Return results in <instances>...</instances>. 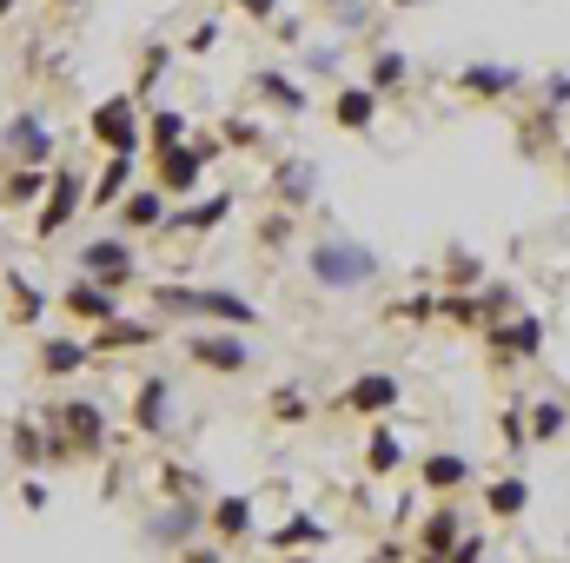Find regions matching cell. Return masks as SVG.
<instances>
[{
	"label": "cell",
	"instance_id": "680465c9",
	"mask_svg": "<svg viewBox=\"0 0 570 563\" xmlns=\"http://www.w3.org/2000/svg\"><path fill=\"white\" fill-rule=\"evenodd\" d=\"M292 563H312V557H292Z\"/></svg>",
	"mask_w": 570,
	"mask_h": 563
},
{
	"label": "cell",
	"instance_id": "b9f144b4",
	"mask_svg": "<svg viewBox=\"0 0 570 563\" xmlns=\"http://www.w3.org/2000/svg\"><path fill=\"white\" fill-rule=\"evenodd\" d=\"M392 318H405V325H425V318H438V292H419V298H399V305H392Z\"/></svg>",
	"mask_w": 570,
	"mask_h": 563
},
{
	"label": "cell",
	"instance_id": "9f6ffc18",
	"mask_svg": "<svg viewBox=\"0 0 570 563\" xmlns=\"http://www.w3.org/2000/svg\"><path fill=\"white\" fill-rule=\"evenodd\" d=\"M312 7H325V13H332V7H338V0H312Z\"/></svg>",
	"mask_w": 570,
	"mask_h": 563
},
{
	"label": "cell",
	"instance_id": "ba28073f",
	"mask_svg": "<svg viewBox=\"0 0 570 563\" xmlns=\"http://www.w3.org/2000/svg\"><path fill=\"white\" fill-rule=\"evenodd\" d=\"M73 325H87V332H100L107 318H120L127 312V298L114 292V285H100V279H87V273H73V279L60 285V298H53Z\"/></svg>",
	"mask_w": 570,
	"mask_h": 563
},
{
	"label": "cell",
	"instance_id": "74e56055",
	"mask_svg": "<svg viewBox=\"0 0 570 563\" xmlns=\"http://www.w3.org/2000/svg\"><path fill=\"white\" fill-rule=\"evenodd\" d=\"M219 140H226V152H259V146H266V127L246 120V113H239V120L226 113V120H219Z\"/></svg>",
	"mask_w": 570,
	"mask_h": 563
},
{
	"label": "cell",
	"instance_id": "d6a6232c",
	"mask_svg": "<svg viewBox=\"0 0 570 563\" xmlns=\"http://www.w3.org/2000/svg\"><path fill=\"white\" fill-rule=\"evenodd\" d=\"M484 285V259L471 246H444V292H478Z\"/></svg>",
	"mask_w": 570,
	"mask_h": 563
},
{
	"label": "cell",
	"instance_id": "91938a15",
	"mask_svg": "<svg viewBox=\"0 0 570 563\" xmlns=\"http://www.w3.org/2000/svg\"><path fill=\"white\" fill-rule=\"evenodd\" d=\"M478 563H484V557H478Z\"/></svg>",
	"mask_w": 570,
	"mask_h": 563
},
{
	"label": "cell",
	"instance_id": "3957f363",
	"mask_svg": "<svg viewBox=\"0 0 570 563\" xmlns=\"http://www.w3.org/2000/svg\"><path fill=\"white\" fill-rule=\"evenodd\" d=\"M226 152V140L213 134H193V140H179V146H166V152H153V186L166 192V199H186V192H199V179H206V166Z\"/></svg>",
	"mask_w": 570,
	"mask_h": 563
},
{
	"label": "cell",
	"instance_id": "7a4b0ae2",
	"mask_svg": "<svg viewBox=\"0 0 570 563\" xmlns=\"http://www.w3.org/2000/svg\"><path fill=\"white\" fill-rule=\"evenodd\" d=\"M186 358L199 372H219V378H246L253 372V338L239 325H186Z\"/></svg>",
	"mask_w": 570,
	"mask_h": 563
},
{
	"label": "cell",
	"instance_id": "603a6c76",
	"mask_svg": "<svg viewBox=\"0 0 570 563\" xmlns=\"http://www.w3.org/2000/svg\"><path fill=\"white\" fill-rule=\"evenodd\" d=\"M365 87H372L379 100H392V93H405V87H412V60H405L399 47H372V67H365Z\"/></svg>",
	"mask_w": 570,
	"mask_h": 563
},
{
	"label": "cell",
	"instance_id": "7402d4cb",
	"mask_svg": "<svg viewBox=\"0 0 570 563\" xmlns=\"http://www.w3.org/2000/svg\"><path fill=\"white\" fill-rule=\"evenodd\" d=\"M226 213H233V192H206V199H193V206L179 199V213H166L159 233H213Z\"/></svg>",
	"mask_w": 570,
	"mask_h": 563
},
{
	"label": "cell",
	"instance_id": "ffe728a7",
	"mask_svg": "<svg viewBox=\"0 0 570 563\" xmlns=\"http://www.w3.org/2000/svg\"><path fill=\"white\" fill-rule=\"evenodd\" d=\"M87 365H94V345H87L80 332L40 338V372H47V378H73V372H87Z\"/></svg>",
	"mask_w": 570,
	"mask_h": 563
},
{
	"label": "cell",
	"instance_id": "52a82bcc",
	"mask_svg": "<svg viewBox=\"0 0 570 563\" xmlns=\"http://www.w3.org/2000/svg\"><path fill=\"white\" fill-rule=\"evenodd\" d=\"M73 273L114 285V292H127V285H140V253H134L127 233H100V239H87V246L73 253Z\"/></svg>",
	"mask_w": 570,
	"mask_h": 563
},
{
	"label": "cell",
	"instance_id": "277c9868",
	"mask_svg": "<svg viewBox=\"0 0 570 563\" xmlns=\"http://www.w3.org/2000/svg\"><path fill=\"white\" fill-rule=\"evenodd\" d=\"M47 431L53 437H67V451H73V464H87V457H100L107 451V412H100V398H60V405H47Z\"/></svg>",
	"mask_w": 570,
	"mask_h": 563
},
{
	"label": "cell",
	"instance_id": "8d00e7d4",
	"mask_svg": "<svg viewBox=\"0 0 570 563\" xmlns=\"http://www.w3.org/2000/svg\"><path fill=\"white\" fill-rule=\"evenodd\" d=\"M438 318H444V325H464V332H484L478 292H438Z\"/></svg>",
	"mask_w": 570,
	"mask_h": 563
},
{
	"label": "cell",
	"instance_id": "4316f807",
	"mask_svg": "<svg viewBox=\"0 0 570 563\" xmlns=\"http://www.w3.org/2000/svg\"><path fill=\"white\" fill-rule=\"evenodd\" d=\"M399 464H405V444H399V431H392L385 418H372V437H365V471H372V477H392Z\"/></svg>",
	"mask_w": 570,
	"mask_h": 563
},
{
	"label": "cell",
	"instance_id": "f546056e",
	"mask_svg": "<svg viewBox=\"0 0 570 563\" xmlns=\"http://www.w3.org/2000/svg\"><path fill=\"white\" fill-rule=\"evenodd\" d=\"M206 524H213V537H226V544L253 537V497H219V504L206 511Z\"/></svg>",
	"mask_w": 570,
	"mask_h": 563
},
{
	"label": "cell",
	"instance_id": "e0dca14e",
	"mask_svg": "<svg viewBox=\"0 0 570 563\" xmlns=\"http://www.w3.org/2000/svg\"><path fill=\"white\" fill-rule=\"evenodd\" d=\"M325 113H332V127H338V134H352V140H365V134L379 127V93H372L365 80H358V87H338Z\"/></svg>",
	"mask_w": 570,
	"mask_h": 563
},
{
	"label": "cell",
	"instance_id": "2e32d148",
	"mask_svg": "<svg viewBox=\"0 0 570 563\" xmlns=\"http://www.w3.org/2000/svg\"><path fill=\"white\" fill-rule=\"evenodd\" d=\"M199 531H206V511H199L193 497H173V504H159V511L146 517V537H153V544H179V551H186Z\"/></svg>",
	"mask_w": 570,
	"mask_h": 563
},
{
	"label": "cell",
	"instance_id": "bcb514c9",
	"mask_svg": "<svg viewBox=\"0 0 570 563\" xmlns=\"http://www.w3.org/2000/svg\"><path fill=\"white\" fill-rule=\"evenodd\" d=\"M219 33H226L219 20H199V27H193V40H186V53H213V47H219Z\"/></svg>",
	"mask_w": 570,
	"mask_h": 563
},
{
	"label": "cell",
	"instance_id": "5b68a950",
	"mask_svg": "<svg viewBox=\"0 0 570 563\" xmlns=\"http://www.w3.org/2000/svg\"><path fill=\"white\" fill-rule=\"evenodd\" d=\"M484 352H491V365L498 372H518V365H531L538 352H544V318L538 312H504V318H491L484 325Z\"/></svg>",
	"mask_w": 570,
	"mask_h": 563
},
{
	"label": "cell",
	"instance_id": "7bdbcfd3",
	"mask_svg": "<svg viewBox=\"0 0 570 563\" xmlns=\"http://www.w3.org/2000/svg\"><path fill=\"white\" fill-rule=\"evenodd\" d=\"M498 431H504V444H511V451H531V424H524V405H511V412L498 418Z\"/></svg>",
	"mask_w": 570,
	"mask_h": 563
},
{
	"label": "cell",
	"instance_id": "7c38bea8",
	"mask_svg": "<svg viewBox=\"0 0 570 563\" xmlns=\"http://www.w3.org/2000/svg\"><path fill=\"white\" fill-rule=\"evenodd\" d=\"M266 192H273V206H285V213H305V206L318 199V159H305V152H285V159H273Z\"/></svg>",
	"mask_w": 570,
	"mask_h": 563
},
{
	"label": "cell",
	"instance_id": "816d5d0a",
	"mask_svg": "<svg viewBox=\"0 0 570 563\" xmlns=\"http://www.w3.org/2000/svg\"><path fill=\"white\" fill-rule=\"evenodd\" d=\"M186 563H219L213 551H186Z\"/></svg>",
	"mask_w": 570,
	"mask_h": 563
},
{
	"label": "cell",
	"instance_id": "6f0895ef",
	"mask_svg": "<svg viewBox=\"0 0 570 563\" xmlns=\"http://www.w3.org/2000/svg\"><path fill=\"white\" fill-rule=\"evenodd\" d=\"M564 172H570V140H564Z\"/></svg>",
	"mask_w": 570,
	"mask_h": 563
},
{
	"label": "cell",
	"instance_id": "d590c367",
	"mask_svg": "<svg viewBox=\"0 0 570 563\" xmlns=\"http://www.w3.org/2000/svg\"><path fill=\"white\" fill-rule=\"evenodd\" d=\"M312 544H325V524L318 517H285L279 531H273V551H312Z\"/></svg>",
	"mask_w": 570,
	"mask_h": 563
},
{
	"label": "cell",
	"instance_id": "836d02e7",
	"mask_svg": "<svg viewBox=\"0 0 570 563\" xmlns=\"http://www.w3.org/2000/svg\"><path fill=\"white\" fill-rule=\"evenodd\" d=\"M13 464L20 471H40L47 464V424H33V418L13 424Z\"/></svg>",
	"mask_w": 570,
	"mask_h": 563
},
{
	"label": "cell",
	"instance_id": "4dcf8cb0",
	"mask_svg": "<svg viewBox=\"0 0 570 563\" xmlns=\"http://www.w3.org/2000/svg\"><path fill=\"white\" fill-rule=\"evenodd\" d=\"M47 179H53V166H13L7 186H0V206H33L47 192Z\"/></svg>",
	"mask_w": 570,
	"mask_h": 563
},
{
	"label": "cell",
	"instance_id": "6da1fadb",
	"mask_svg": "<svg viewBox=\"0 0 570 563\" xmlns=\"http://www.w3.org/2000/svg\"><path fill=\"white\" fill-rule=\"evenodd\" d=\"M379 273H385V259L365 239H352V233H325V239L305 246V279L325 298H358V292L379 285Z\"/></svg>",
	"mask_w": 570,
	"mask_h": 563
},
{
	"label": "cell",
	"instance_id": "44dd1931",
	"mask_svg": "<svg viewBox=\"0 0 570 563\" xmlns=\"http://www.w3.org/2000/svg\"><path fill=\"white\" fill-rule=\"evenodd\" d=\"M419 477H425L431 497H458V491L471 484V457H464V451H431L425 464H419Z\"/></svg>",
	"mask_w": 570,
	"mask_h": 563
},
{
	"label": "cell",
	"instance_id": "5bb4252c",
	"mask_svg": "<svg viewBox=\"0 0 570 563\" xmlns=\"http://www.w3.org/2000/svg\"><path fill=\"white\" fill-rule=\"evenodd\" d=\"M246 87H253V100H259L266 113H285V120L312 113V93H305V80H298V73H285V67H259Z\"/></svg>",
	"mask_w": 570,
	"mask_h": 563
},
{
	"label": "cell",
	"instance_id": "ab89813d",
	"mask_svg": "<svg viewBox=\"0 0 570 563\" xmlns=\"http://www.w3.org/2000/svg\"><path fill=\"white\" fill-rule=\"evenodd\" d=\"M372 7H379V0H338L325 20H332V33H365V27H372Z\"/></svg>",
	"mask_w": 570,
	"mask_h": 563
},
{
	"label": "cell",
	"instance_id": "ac0fdd59",
	"mask_svg": "<svg viewBox=\"0 0 570 563\" xmlns=\"http://www.w3.org/2000/svg\"><path fill=\"white\" fill-rule=\"evenodd\" d=\"M159 332H166L159 318H127V312H120V318H107L87 345H94V358H100V352H146V345H159Z\"/></svg>",
	"mask_w": 570,
	"mask_h": 563
},
{
	"label": "cell",
	"instance_id": "8992f818",
	"mask_svg": "<svg viewBox=\"0 0 570 563\" xmlns=\"http://www.w3.org/2000/svg\"><path fill=\"white\" fill-rule=\"evenodd\" d=\"M87 140L100 152H140L146 146V107L134 93H107L94 113H87Z\"/></svg>",
	"mask_w": 570,
	"mask_h": 563
},
{
	"label": "cell",
	"instance_id": "f6af8a7d",
	"mask_svg": "<svg viewBox=\"0 0 570 563\" xmlns=\"http://www.w3.org/2000/svg\"><path fill=\"white\" fill-rule=\"evenodd\" d=\"M259 239H266L273 253H279V246H292V213H285V206H273V219L259 226Z\"/></svg>",
	"mask_w": 570,
	"mask_h": 563
},
{
	"label": "cell",
	"instance_id": "8fae6325",
	"mask_svg": "<svg viewBox=\"0 0 570 563\" xmlns=\"http://www.w3.org/2000/svg\"><path fill=\"white\" fill-rule=\"evenodd\" d=\"M87 206V179L73 172V166H60L53 179H47V199H40V219H33V233L40 239H60L67 226H73V213Z\"/></svg>",
	"mask_w": 570,
	"mask_h": 563
},
{
	"label": "cell",
	"instance_id": "db71d44e",
	"mask_svg": "<svg viewBox=\"0 0 570 563\" xmlns=\"http://www.w3.org/2000/svg\"><path fill=\"white\" fill-rule=\"evenodd\" d=\"M73 7H80V0H53V13H73Z\"/></svg>",
	"mask_w": 570,
	"mask_h": 563
},
{
	"label": "cell",
	"instance_id": "83f0119b",
	"mask_svg": "<svg viewBox=\"0 0 570 563\" xmlns=\"http://www.w3.org/2000/svg\"><path fill=\"white\" fill-rule=\"evenodd\" d=\"M179 140H193V120L179 107H146V152H166Z\"/></svg>",
	"mask_w": 570,
	"mask_h": 563
},
{
	"label": "cell",
	"instance_id": "484cf974",
	"mask_svg": "<svg viewBox=\"0 0 570 563\" xmlns=\"http://www.w3.org/2000/svg\"><path fill=\"white\" fill-rule=\"evenodd\" d=\"M524 424H531V444L570 437V398H531V405H524Z\"/></svg>",
	"mask_w": 570,
	"mask_h": 563
},
{
	"label": "cell",
	"instance_id": "60d3db41",
	"mask_svg": "<svg viewBox=\"0 0 570 563\" xmlns=\"http://www.w3.org/2000/svg\"><path fill=\"white\" fill-rule=\"evenodd\" d=\"M266 412H273L279 424H305V418H312V405H305V392H298V385H279V392L266 398Z\"/></svg>",
	"mask_w": 570,
	"mask_h": 563
},
{
	"label": "cell",
	"instance_id": "c3c4849f",
	"mask_svg": "<svg viewBox=\"0 0 570 563\" xmlns=\"http://www.w3.org/2000/svg\"><path fill=\"white\" fill-rule=\"evenodd\" d=\"M233 7H239L246 20H279V7H285V0H233Z\"/></svg>",
	"mask_w": 570,
	"mask_h": 563
},
{
	"label": "cell",
	"instance_id": "d6986e66",
	"mask_svg": "<svg viewBox=\"0 0 570 563\" xmlns=\"http://www.w3.org/2000/svg\"><path fill=\"white\" fill-rule=\"evenodd\" d=\"M114 213H120V233H127V239H140V233H159V226H166L173 199H166L159 186H134V192H127Z\"/></svg>",
	"mask_w": 570,
	"mask_h": 563
},
{
	"label": "cell",
	"instance_id": "4fadbf2b",
	"mask_svg": "<svg viewBox=\"0 0 570 563\" xmlns=\"http://www.w3.org/2000/svg\"><path fill=\"white\" fill-rule=\"evenodd\" d=\"M179 392H173V378H159V372H146L140 378V392H134V431L140 437H173V418H179V405H173Z\"/></svg>",
	"mask_w": 570,
	"mask_h": 563
},
{
	"label": "cell",
	"instance_id": "11a10c76",
	"mask_svg": "<svg viewBox=\"0 0 570 563\" xmlns=\"http://www.w3.org/2000/svg\"><path fill=\"white\" fill-rule=\"evenodd\" d=\"M13 7H20V0H0V20H13Z\"/></svg>",
	"mask_w": 570,
	"mask_h": 563
},
{
	"label": "cell",
	"instance_id": "681fc988",
	"mask_svg": "<svg viewBox=\"0 0 570 563\" xmlns=\"http://www.w3.org/2000/svg\"><path fill=\"white\" fill-rule=\"evenodd\" d=\"M273 27H279L285 47H298V40H305V20H298V13H285V20H273Z\"/></svg>",
	"mask_w": 570,
	"mask_h": 563
},
{
	"label": "cell",
	"instance_id": "cb8c5ba5",
	"mask_svg": "<svg viewBox=\"0 0 570 563\" xmlns=\"http://www.w3.org/2000/svg\"><path fill=\"white\" fill-rule=\"evenodd\" d=\"M134 192V152H107L100 179H87V206H120Z\"/></svg>",
	"mask_w": 570,
	"mask_h": 563
},
{
	"label": "cell",
	"instance_id": "9c48e42d",
	"mask_svg": "<svg viewBox=\"0 0 570 563\" xmlns=\"http://www.w3.org/2000/svg\"><path fill=\"white\" fill-rule=\"evenodd\" d=\"M399 405H405L399 372H358V378L332 398V412H352V418H392Z\"/></svg>",
	"mask_w": 570,
	"mask_h": 563
},
{
	"label": "cell",
	"instance_id": "ee69618b",
	"mask_svg": "<svg viewBox=\"0 0 570 563\" xmlns=\"http://www.w3.org/2000/svg\"><path fill=\"white\" fill-rule=\"evenodd\" d=\"M305 73H338V40H318V47H305Z\"/></svg>",
	"mask_w": 570,
	"mask_h": 563
},
{
	"label": "cell",
	"instance_id": "f5cc1de1",
	"mask_svg": "<svg viewBox=\"0 0 570 563\" xmlns=\"http://www.w3.org/2000/svg\"><path fill=\"white\" fill-rule=\"evenodd\" d=\"M419 563H458V557H451V551H444V557H431V551H419Z\"/></svg>",
	"mask_w": 570,
	"mask_h": 563
},
{
	"label": "cell",
	"instance_id": "30bf717a",
	"mask_svg": "<svg viewBox=\"0 0 570 563\" xmlns=\"http://www.w3.org/2000/svg\"><path fill=\"white\" fill-rule=\"evenodd\" d=\"M464 100H478V107H491V100H518L524 93V67H511V60H471V67H458V80H451Z\"/></svg>",
	"mask_w": 570,
	"mask_h": 563
},
{
	"label": "cell",
	"instance_id": "d4e9b609",
	"mask_svg": "<svg viewBox=\"0 0 570 563\" xmlns=\"http://www.w3.org/2000/svg\"><path fill=\"white\" fill-rule=\"evenodd\" d=\"M458 537H464V511L444 497L438 511L425 517V531H419V551H431V557H444V551H458Z\"/></svg>",
	"mask_w": 570,
	"mask_h": 563
},
{
	"label": "cell",
	"instance_id": "1f68e13d",
	"mask_svg": "<svg viewBox=\"0 0 570 563\" xmlns=\"http://www.w3.org/2000/svg\"><path fill=\"white\" fill-rule=\"evenodd\" d=\"M518 140H524V152H551V146H564V113H558V107H538V113L518 127Z\"/></svg>",
	"mask_w": 570,
	"mask_h": 563
},
{
	"label": "cell",
	"instance_id": "f1b7e54d",
	"mask_svg": "<svg viewBox=\"0 0 570 563\" xmlns=\"http://www.w3.org/2000/svg\"><path fill=\"white\" fill-rule=\"evenodd\" d=\"M484 511H491V517H524V511H531V484H524L518 471L491 477V491H484Z\"/></svg>",
	"mask_w": 570,
	"mask_h": 563
},
{
	"label": "cell",
	"instance_id": "9a60e30c",
	"mask_svg": "<svg viewBox=\"0 0 570 563\" xmlns=\"http://www.w3.org/2000/svg\"><path fill=\"white\" fill-rule=\"evenodd\" d=\"M0 146H7V152H13L20 166H47L60 140H53V127H47L40 113H13V120L0 127Z\"/></svg>",
	"mask_w": 570,
	"mask_h": 563
},
{
	"label": "cell",
	"instance_id": "f35d334b",
	"mask_svg": "<svg viewBox=\"0 0 570 563\" xmlns=\"http://www.w3.org/2000/svg\"><path fill=\"white\" fill-rule=\"evenodd\" d=\"M478 312H484V325L504 318V312H518V285L511 279H484L478 285Z\"/></svg>",
	"mask_w": 570,
	"mask_h": 563
},
{
	"label": "cell",
	"instance_id": "f907efd6",
	"mask_svg": "<svg viewBox=\"0 0 570 563\" xmlns=\"http://www.w3.org/2000/svg\"><path fill=\"white\" fill-rule=\"evenodd\" d=\"M392 13H419V7H431V0H385Z\"/></svg>",
	"mask_w": 570,
	"mask_h": 563
},
{
	"label": "cell",
	"instance_id": "7dc6e473",
	"mask_svg": "<svg viewBox=\"0 0 570 563\" xmlns=\"http://www.w3.org/2000/svg\"><path fill=\"white\" fill-rule=\"evenodd\" d=\"M544 107H558V113L570 107V73H551V80H544Z\"/></svg>",
	"mask_w": 570,
	"mask_h": 563
},
{
	"label": "cell",
	"instance_id": "e575fe53",
	"mask_svg": "<svg viewBox=\"0 0 570 563\" xmlns=\"http://www.w3.org/2000/svg\"><path fill=\"white\" fill-rule=\"evenodd\" d=\"M47 305H53V298H47L33 279H13V292H7V312H13V325H40V318H47Z\"/></svg>",
	"mask_w": 570,
	"mask_h": 563
}]
</instances>
